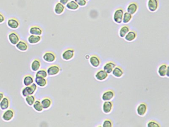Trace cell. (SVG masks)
Segmentation results:
<instances>
[{
    "label": "cell",
    "instance_id": "8",
    "mask_svg": "<svg viewBox=\"0 0 169 127\" xmlns=\"http://www.w3.org/2000/svg\"><path fill=\"white\" fill-rule=\"evenodd\" d=\"M115 93L114 90L108 89L104 92L102 94L101 99L103 101H111L114 98Z\"/></svg>",
    "mask_w": 169,
    "mask_h": 127
},
{
    "label": "cell",
    "instance_id": "11",
    "mask_svg": "<svg viewBox=\"0 0 169 127\" xmlns=\"http://www.w3.org/2000/svg\"><path fill=\"white\" fill-rule=\"evenodd\" d=\"M109 74L103 69H100L96 72L94 75V77L97 81L103 82L108 79Z\"/></svg>",
    "mask_w": 169,
    "mask_h": 127
},
{
    "label": "cell",
    "instance_id": "1",
    "mask_svg": "<svg viewBox=\"0 0 169 127\" xmlns=\"http://www.w3.org/2000/svg\"><path fill=\"white\" fill-rule=\"evenodd\" d=\"M37 85L36 84L33 83L30 85L23 88L21 90V94L24 97L28 96V95H33L37 90Z\"/></svg>",
    "mask_w": 169,
    "mask_h": 127
},
{
    "label": "cell",
    "instance_id": "38",
    "mask_svg": "<svg viewBox=\"0 0 169 127\" xmlns=\"http://www.w3.org/2000/svg\"><path fill=\"white\" fill-rule=\"evenodd\" d=\"M5 21V18L2 13H0V24L3 23Z\"/></svg>",
    "mask_w": 169,
    "mask_h": 127
},
{
    "label": "cell",
    "instance_id": "30",
    "mask_svg": "<svg viewBox=\"0 0 169 127\" xmlns=\"http://www.w3.org/2000/svg\"><path fill=\"white\" fill-rule=\"evenodd\" d=\"M66 8L71 11H76L79 8V6L74 1H70L66 5Z\"/></svg>",
    "mask_w": 169,
    "mask_h": 127
},
{
    "label": "cell",
    "instance_id": "32",
    "mask_svg": "<svg viewBox=\"0 0 169 127\" xmlns=\"http://www.w3.org/2000/svg\"><path fill=\"white\" fill-rule=\"evenodd\" d=\"M132 15L129 13L127 12H126L124 13L123 17H122V23L124 24H127L129 23L132 19Z\"/></svg>",
    "mask_w": 169,
    "mask_h": 127
},
{
    "label": "cell",
    "instance_id": "18",
    "mask_svg": "<svg viewBox=\"0 0 169 127\" xmlns=\"http://www.w3.org/2000/svg\"><path fill=\"white\" fill-rule=\"evenodd\" d=\"M29 33L31 35L41 36L43 33V31L38 26H33L29 28Z\"/></svg>",
    "mask_w": 169,
    "mask_h": 127
},
{
    "label": "cell",
    "instance_id": "41",
    "mask_svg": "<svg viewBox=\"0 0 169 127\" xmlns=\"http://www.w3.org/2000/svg\"><path fill=\"white\" fill-rule=\"evenodd\" d=\"M89 57H90V56H89L88 55H86V57H85V58H86V59L87 60L89 59Z\"/></svg>",
    "mask_w": 169,
    "mask_h": 127
},
{
    "label": "cell",
    "instance_id": "27",
    "mask_svg": "<svg viewBox=\"0 0 169 127\" xmlns=\"http://www.w3.org/2000/svg\"><path fill=\"white\" fill-rule=\"evenodd\" d=\"M64 5L60 3V2H58L55 5L54 8V12L57 15H61L62 14L64 11Z\"/></svg>",
    "mask_w": 169,
    "mask_h": 127
},
{
    "label": "cell",
    "instance_id": "2",
    "mask_svg": "<svg viewBox=\"0 0 169 127\" xmlns=\"http://www.w3.org/2000/svg\"><path fill=\"white\" fill-rule=\"evenodd\" d=\"M157 73L161 77H169V67L167 64H162L158 67Z\"/></svg>",
    "mask_w": 169,
    "mask_h": 127
},
{
    "label": "cell",
    "instance_id": "14",
    "mask_svg": "<svg viewBox=\"0 0 169 127\" xmlns=\"http://www.w3.org/2000/svg\"><path fill=\"white\" fill-rule=\"evenodd\" d=\"M159 6L158 0H148L147 3V7L148 10L151 12L156 11Z\"/></svg>",
    "mask_w": 169,
    "mask_h": 127
},
{
    "label": "cell",
    "instance_id": "3",
    "mask_svg": "<svg viewBox=\"0 0 169 127\" xmlns=\"http://www.w3.org/2000/svg\"><path fill=\"white\" fill-rule=\"evenodd\" d=\"M75 51L73 48H68L63 51L62 54V58L66 61H69L74 58Z\"/></svg>",
    "mask_w": 169,
    "mask_h": 127
},
{
    "label": "cell",
    "instance_id": "39",
    "mask_svg": "<svg viewBox=\"0 0 169 127\" xmlns=\"http://www.w3.org/2000/svg\"><path fill=\"white\" fill-rule=\"evenodd\" d=\"M71 0H60V3L64 5H66Z\"/></svg>",
    "mask_w": 169,
    "mask_h": 127
},
{
    "label": "cell",
    "instance_id": "33",
    "mask_svg": "<svg viewBox=\"0 0 169 127\" xmlns=\"http://www.w3.org/2000/svg\"><path fill=\"white\" fill-rule=\"evenodd\" d=\"M25 101L28 106H31L35 101V97L34 95H28V96L26 97Z\"/></svg>",
    "mask_w": 169,
    "mask_h": 127
},
{
    "label": "cell",
    "instance_id": "13",
    "mask_svg": "<svg viewBox=\"0 0 169 127\" xmlns=\"http://www.w3.org/2000/svg\"><path fill=\"white\" fill-rule=\"evenodd\" d=\"M8 39L10 43L16 45L20 41L19 36L16 33L11 32L8 35Z\"/></svg>",
    "mask_w": 169,
    "mask_h": 127
},
{
    "label": "cell",
    "instance_id": "36",
    "mask_svg": "<svg viewBox=\"0 0 169 127\" xmlns=\"http://www.w3.org/2000/svg\"><path fill=\"white\" fill-rule=\"evenodd\" d=\"M103 127H112L113 126V122L109 119H105L101 125Z\"/></svg>",
    "mask_w": 169,
    "mask_h": 127
},
{
    "label": "cell",
    "instance_id": "9",
    "mask_svg": "<svg viewBox=\"0 0 169 127\" xmlns=\"http://www.w3.org/2000/svg\"><path fill=\"white\" fill-rule=\"evenodd\" d=\"M15 116V112L13 109H8L4 112L2 114V118L5 122H10Z\"/></svg>",
    "mask_w": 169,
    "mask_h": 127
},
{
    "label": "cell",
    "instance_id": "20",
    "mask_svg": "<svg viewBox=\"0 0 169 127\" xmlns=\"http://www.w3.org/2000/svg\"><path fill=\"white\" fill-rule=\"evenodd\" d=\"M137 37V34L134 31H129L127 34L124 36V40L127 42H131L135 40Z\"/></svg>",
    "mask_w": 169,
    "mask_h": 127
},
{
    "label": "cell",
    "instance_id": "29",
    "mask_svg": "<svg viewBox=\"0 0 169 127\" xmlns=\"http://www.w3.org/2000/svg\"><path fill=\"white\" fill-rule=\"evenodd\" d=\"M129 31V28L128 26H122L119 31V35L120 37H121L122 38H124Z\"/></svg>",
    "mask_w": 169,
    "mask_h": 127
},
{
    "label": "cell",
    "instance_id": "10",
    "mask_svg": "<svg viewBox=\"0 0 169 127\" xmlns=\"http://www.w3.org/2000/svg\"><path fill=\"white\" fill-rule=\"evenodd\" d=\"M113 108H114V103L112 101H104L102 106V111L106 114H108L111 112L113 110Z\"/></svg>",
    "mask_w": 169,
    "mask_h": 127
},
{
    "label": "cell",
    "instance_id": "24",
    "mask_svg": "<svg viewBox=\"0 0 169 127\" xmlns=\"http://www.w3.org/2000/svg\"><path fill=\"white\" fill-rule=\"evenodd\" d=\"M138 10V5L135 3H132L129 4L127 6V13L132 15H134L136 13Z\"/></svg>",
    "mask_w": 169,
    "mask_h": 127
},
{
    "label": "cell",
    "instance_id": "23",
    "mask_svg": "<svg viewBox=\"0 0 169 127\" xmlns=\"http://www.w3.org/2000/svg\"><path fill=\"white\" fill-rule=\"evenodd\" d=\"M35 84L37 86L40 87H44L47 84V80L46 78L36 77L35 79H34Z\"/></svg>",
    "mask_w": 169,
    "mask_h": 127
},
{
    "label": "cell",
    "instance_id": "17",
    "mask_svg": "<svg viewBox=\"0 0 169 127\" xmlns=\"http://www.w3.org/2000/svg\"><path fill=\"white\" fill-rule=\"evenodd\" d=\"M7 24L10 28L16 29L19 28L20 23L19 21H18V19L13 18H10V19H8L7 22Z\"/></svg>",
    "mask_w": 169,
    "mask_h": 127
},
{
    "label": "cell",
    "instance_id": "22",
    "mask_svg": "<svg viewBox=\"0 0 169 127\" xmlns=\"http://www.w3.org/2000/svg\"><path fill=\"white\" fill-rule=\"evenodd\" d=\"M40 102L44 110L48 109L52 105V101L51 99L49 97L43 98L41 100Z\"/></svg>",
    "mask_w": 169,
    "mask_h": 127
},
{
    "label": "cell",
    "instance_id": "28",
    "mask_svg": "<svg viewBox=\"0 0 169 127\" xmlns=\"http://www.w3.org/2000/svg\"><path fill=\"white\" fill-rule=\"evenodd\" d=\"M34 82V78L31 75H26L23 79V84L25 87L29 86Z\"/></svg>",
    "mask_w": 169,
    "mask_h": 127
},
{
    "label": "cell",
    "instance_id": "4",
    "mask_svg": "<svg viewBox=\"0 0 169 127\" xmlns=\"http://www.w3.org/2000/svg\"><path fill=\"white\" fill-rule=\"evenodd\" d=\"M148 111V106L146 103L141 102L139 104L136 108L137 114L140 117H144Z\"/></svg>",
    "mask_w": 169,
    "mask_h": 127
},
{
    "label": "cell",
    "instance_id": "34",
    "mask_svg": "<svg viewBox=\"0 0 169 127\" xmlns=\"http://www.w3.org/2000/svg\"><path fill=\"white\" fill-rule=\"evenodd\" d=\"M47 76H48V74H47V71H46L45 70H39L38 71L36 72V77L46 78Z\"/></svg>",
    "mask_w": 169,
    "mask_h": 127
},
{
    "label": "cell",
    "instance_id": "15",
    "mask_svg": "<svg viewBox=\"0 0 169 127\" xmlns=\"http://www.w3.org/2000/svg\"><path fill=\"white\" fill-rule=\"evenodd\" d=\"M116 64L113 61L107 62L104 65L103 67V69L108 73V74H111L112 71L116 67Z\"/></svg>",
    "mask_w": 169,
    "mask_h": 127
},
{
    "label": "cell",
    "instance_id": "12",
    "mask_svg": "<svg viewBox=\"0 0 169 127\" xmlns=\"http://www.w3.org/2000/svg\"><path fill=\"white\" fill-rule=\"evenodd\" d=\"M89 62L93 68H97L100 66L101 60L97 55H91L89 58Z\"/></svg>",
    "mask_w": 169,
    "mask_h": 127
},
{
    "label": "cell",
    "instance_id": "19",
    "mask_svg": "<svg viewBox=\"0 0 169 127\" xmlns=\"http://www.w3.org/2000/svg\"><path fill=\"white\" fill-rule=\"evenodd\" d=\"M10 105V100L7 97H4V98L0 102V109L3 111H5L8 109Z\"/></svg>",
    "mask_w": 169,
    "mask_h": 127
},
{
    "label": "cell",
    "instance_id": "21",
    "mask_svg": "<svg viewBox=\"0 0 169 127\" xmlns=\"http://www.w3.org/2000/svg\"><path fill=\"white\" fill-rule=\"evenodd\" d=\"M42 39V37L41 36L34 35H30L28 37V42L30 44H36L40 42Z\"/></svg>",
    "mask_w": 169,
    "mask_h": 127
},
{
    "label": "cell",
    "instance_id": "35",
    "mask_svg": "<svg viewBox=\"0 0 169 127\" xmlns=\"http://www.w3.org/2000/svg\"><path fill=\"white\" fill-rule=\"evenodd\" d=\"M146 126L147 127H159L161 126L160 124L154 120H151L148 121L146 124Z\"/></svg>",
    "mask_w": 169,
    "mask_h": 127
},
{
    "label": "cell",
    "instance_id": "31",
    "mask_svg": "<svg viewBox=\"0 0 169 127\" xmlns=\"http://www.w3.org/2000/svg\"><path fill=\"white\" fill-rule=\"evenodd\" d=\"M32 106L33 109L38 112H41L44 110L40 101H39L38 100H35V101L34 102Z\"/></svg>",
    "mask_w": 169,
    "mask_h": 127
},
{
    "label": "cell",
    "instance_id": "26",
    "mask_svg": "<svg viewBox=\"0 0 169 127\" xmlns=\"http://www.w3.org/2000/svg\"><path fill=\"white\" fill-rule=\"evenodd\" d=\"M41 67V62L38 59H34L31 64V69L33 72H36L40 70Z\"/></svg>",
    "mask_w": 169,
    "mask_h": 127
},
{
    "label": "cell",
    "instance_id": "42",
    "mask_svg": "<svg viewBox=\"0 0 169 127\" xmlns=\"http://www.w3.org/2000/svg\"><path fill=\"white\" fill-rule=\"evenodd\" d=\"M86 1H89V0H86Z\"/></svg>",
    "mask_w": 169,
    "mask_h": 127
},
{
    "label": "cell",
    "instance_id": "25",
    "mask_svg": "<svg viewBox=\"0 0 169 127\" xmlns=\"http://www.w3.org/2000/svg\"><path fill=\"white\" fill-rule=\"evenodd\" d=\"M16 46V49L20 51L25 52L28 49V43L24 41H19Z\"/></svg>",
    "mask_w": 169,
    "mask_h": 127
},
{
    "label": "cell",
    "instance_id": "6",
    "mask_svg": "<svg viewBox=\"0 0 169 127\" xmlns=\"http://www.w3.org/2000/svg\"><path fill=\"white\" fill-rule=\"evenodd\" d=\"M61 68L58 65H52L49 66L47 69V72L48 76L50 77L58 75L61 72Z\"/></svg>",
    "mask_w": 169,
    "mask_h": 127
},
{
    "label": "cell",
    "instance_id": "5",
    "mask_svg": "<svg viewBox=\"0 0 169 127\" xmlns=\"http://www.w3.org/2000/svg\"><path fill=\"white\" fill-rule=\"evenodd\" d=\"M124 11L122 9H118L115 11L113 15V21L117 24H121L122 23V17Z\"/></svg>",
    "mask_w": 169,
    "mask_h": 127
},
{
    "label": "cell",
    "instance_id": "16",
    "mask_svg": "<svg viewBox=\"0 0 169 127\" xmlns=\"http://www.w3.org/2000/svg\"><path fill=\"white\" fill-rule=\"evenodd\" d=\"M111 74L114 77L119 79L124 76V71L121 67L116 66L112 71Z\"/></svg>",
    "mask_w": 169,
    "mask_h": 127
},
{
    "label": "cell",
    "instance_id": "7",
    "mask_svg": "<svg viewBox=\"0 0 169 127\" xmlns=\"http://www.w3.org/2000/svg\"><path fill=\"white\" fill-rule=\"evenodd\" d=\"M43 59L44 61L48 63L54 62L56 60V55L51 51L46 52L43 55Z\"/></svg>",
    "mask_w": 169,
    "mask_h": 127
},
{
    "label": "cell",
    "instance_id": "37",
    "mask_svg": "<svg viewBox=\"0 0 169 127\" xmlns=\"http://www.w3.org/2000/svg\"><path fill=\"white\" fill-rule=\"evenodd\" d=\"M74 1L77 5L81 6H84L87 4V1H86V0H74Z\"/></svg>",
    "mask_w": 169,
    "mask_h": 127
},
{
    "label": "cell",
    "instance_id": "40",
    "mask_svg": "<svg viewBox=\"0 0 169 127\" xmlns=\"http://www.w3.org/2000/svg\"><path fill=\"white\" fill-rule=\"evenodd\" d=\"M4 93L2 92H0V102L2 100V99L4 98Z\"/></svg>",
    "mask_w": 169,
    "mask_h": 127
}]
</instances>
